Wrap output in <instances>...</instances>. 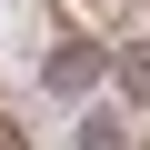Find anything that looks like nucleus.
<instances>
[{"mask_svg": "<svg viewBox=\"0 0 150 150\" xmlns=\"http://www.w3.org/2000/svg\"><path fill=\"white\" fill-rule=\"evenodd\" d=\"M110 80H120V100H130V110H150V40H130V50L110 60Z\"/></svg>", "mask_w": 150, "mask_h": 150, "instance_id": "nucleus-3", "label": "nucleus"}, {"mask_svg": "<svg viewBox=\"0 0 150 150\" xmlns=\"http://www.w3.org/2000/svg\"><path fill=\"white\" fill-rule=\"evenodd\" d=\"M140 150H150V130H140Z\"/></svg>", "mask_w": 150, "mask_h": 150, "instance_id": "nucleus-4", "label": "nucleus"}, {"mask_svg": "<svg viewBox=\"0 0 150 150\" xmlns=\"http://www.w3.org/2000/svg\"><path fill=\"white\" fill-rule=\"evenodd\" d=\"M110 60H120V50H100V40H50V50H40V90H60V100L90 110V90L110 80Z\"/></svg>", "mask_w": 150, "mask_h": 150, "instance_id": "nucleus-1", "label": "nucleus"}, {"mask_svg": "<svg viewBox=\"0 0 150 150\" xmlns=\"http://www.w3.org/2000/svg\"><path fill=\"white\" fill-rule=\"evenodd\" d=\"M70 150H140V130H130V110H110V100H90L80 120H70Z\"/></svg>", "mask_w": 150, "mask_h": 150, "instance_id": "nucleus-2", "label": "nucleus"}]
</instances>
